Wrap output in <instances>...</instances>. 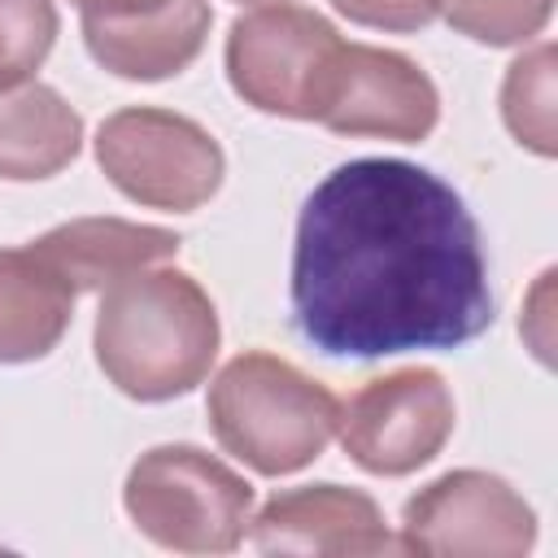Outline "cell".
<instances>
[{
	"instance_id": "1",
	"label": "cell",
	"mask_w": 558,
	"mask_h": 558,
	"mask_svg": "<svg viewBox=\"0 0 558 558\" xmlns=\"http://www.w3.org/2000/svg\"><path fill=\"white\" fill-rule=\"evenodd\" d=\"M480 222L432 170L397 157L336 166L301 205L292 323L327 357L458 349L493 327Z\"/></svg>"
},
{
	"instance_id": "4",
	"label": "cell",
	"mask_w": 558,
	"mask_h": 558,
	"mask_svg": "<svg viewBox=\"0 0 558 558\" xmlns=\"http://www.w3.org/2000/svg\"><path fill=\"white\" fill-rule=\"evenodd\" d=\"M131 523L174 554H231L253 519V484L196 445H157L122 484Z\"/></svg>"
},
{
	"instance_id": "11",
	"label": "cell",
	"mask_w": 558,
	"mask_h": 558,
	"mask_svg": "<svg viewBox=\"0 0 558 558\" xmlns=\"http://www.w3.org/2000/svg\"><path fill=\"white\" fill-rule=\"evenodd\" d=\"M209 22L214 13L205 0H166L135 17H83V44L109 74L157 83L201 57Z\"/></svg>"
},
{
	"instance_id": "13",
	"label": "cell",
	"mask_w": 558,
	"mask_h": 558,
	"mask_svg": "<svg viewBox=\"0 0 558 558\" xmlns=\"http://www.w3.org/2000/svg\"><path fill=\"white\" fill-rule=\"evenodd\" d=\"M83 148V118L48 83L0 87V179L31 183L65 170Z\"/></svg>"
},
{
	"instance_id": "14",
	"label": "cell",
	"mask_w": 558,
	"mask_h": 558,
	"mask_svg": "<svg viewBox=\"0 0 558 558\" xmlns=\"http://www.w3.org/2000/svg\"><path fill=\"white\" fill-rule=\"evenodd\" d=\"M74 296L78 292L31 244L0 248V362L48 357L74 318Z\"/></svg>"
},
{
	"instance_id": "2",
	"label": "cell",
	"mask_w": 558,
	"mask_h": 558,
	"mask_svg": "<svg viewBox=\"0 0 558 558\" xmlns=\"http://www.w3.org/2000/svg\"><path fill=\"white\" fill-rule=\"evenodd\" d=\"M96 362L135 401L192 392L218 357V310L209 292L166 266H144L105 288L96 310Z\"/></svg>"
},
{
	"instance_id": "17",
	"label": "cell",
	"mask_w": 558,
	"mask_h": 558,
	"mask_svg": "<svg viewBox=\"0 0 558 558\" xmlns=\"http://www.w3.org/2000/svg\"><path fill=\"white\" fill-rule=\"evenodd\" d=\"M57 39L52 0H0V87L26 83Z\"/></svg>"
},
{
	"instance_id": "8",
	"label": "cell",
	"mask_w": 558,
	"mask_h": 558,
	"mask_svg": "<svg viewBox=\"0 0 558 558\" xmlns=\"http://www.w3.org/2000/svg\"><path fill=\"white\" fill-rule=\"evenodd\" d=\"M536 545V510L493 471H449L401 510V554L519 558Z\"/></svg>"
},
{
	"instance_id": "19",
	"label": "cell",
	"mask_w": 558,
	"mask_h": 558,
	"mask_svg": "<svg viewBox=\"0 0 558 558\" xmlns=\"http://www.w3.org/2000/svg\"><path fill=\"white\" fill-rule=\"evenodd\" d=\"M83 17H135L148 9H161L166 0H74Z\"/></svg>"
},
{
	"instance_id": "3",
	"label": "cell",
	"mask_w": 558,
	"mask_h": 558,
	"mask_svg": "<svg viewBox=\"0 0 558 558\" xmlns=\"http://www.w3.org/2000/svg\"><path fill=\"white\" fill-rule=\"evenodd\" d=\"M205 414L231 458L275 480L323 458L336 436L340 401L292 362L253 349L214 375Z\"/></svg>"
},
{
	"instance_id": "20",
	"label": "cell",
	"mask_w": 558,
	"mask_h": 558,
	"mask_svg": "<svg viewBox=\"0 0 558 558\" xmlns=\"http://www.w3.org/2000/svg\"><path fill=\"white\" fill-rule=\"evenodd\" d=\"M240 4H288V0H240Z\"/></svg>"
},
{
	"instance_id": "10",
	"label": "cell",
	"mask_w": 558,
	"mask_h": 558,
	"mask_svg": "<svg viewBox=\"0 0 558 558\" xmlns=\"http://www.w3.org/2000/svg\"><path fill=\"white\" fill-rule=\"evenodd\" d=\"M248 536L262 554H401V541H392L384 527L379 501L344 484H301L275 493L257 519H248Z\"/></svg>"
},
{
	"instance_id": "5",
	"label": "cell",
	"mask_w": 558,
	"mask_h": 558,
	"mask_svg": "<svg viewBox=\"0 0 558 558\" xmlns=\"http://www.w3.org/2000/svg\"><path fill=\"white\" fill-rule=\"evenodd\" d=\"M96 161L105 179L148 209H201L222 187V148L218 140L170 109L131 105L100 122Z\"/></svg>"
},
{
	"instance_id": "16",
	"label": "cell",
	"mask_w": 558,
	"mask_h": 558,
	"mask_svg": "<svg viewBox=\"0 0 558 558\" xmlns=\"http://www.w3.org/2000/svg\"><path fill=\"white\" fill-rule=\"evenodd\" d=\"M436 13L475 44L510 48L545 31L554 0H436Z\"/></svg>"
},
{
	"instance_id": "12",
	"label": "cell",
	"mask_w": 558,
	"mask_h": 558,
	"mask_svg": "<svg viewBox=\"0 0 558 558\" xmlns=\"http://www.w3.org/2000/svg\"><path fill=\"white\" fill-rule=\"evenodd\" d=\"M179 244L183 240L170 227H148L126 218H74L31 240V248L74 292H96L144 266H161L179 253Z\"/></svg>"
},
{
	"instance_id": "18",
	"label": "cell",
	"mask_w": 558,
	"mask_h": 558,
	"mask_svg": "<svg viewBox=\"0 0 558 558\" xmlns=\"http://www.w3.org/2000/svg\"><path fill=\"white\" fill-rule=\"evenodd\" d=\"M331 9L375 31H423L436 17V0H331Z\"/></svg>"
},
{
	"instance_id": "7",
	"label": "cell",
	"mask_w": 558,
	"mask_h": 558,
	"mask_svg": "<svg viewBox=\"0 0 558 558\" xmlns=\"http://www.w3.org/2000/svg\"><path fill=\"white\" fill-rule=\"evenodd\" d=\"M453 392L432 366L366 379L336 418L340 449L371 475H410L453 436Z\"/></svg>"
},
{
	"instance_id": "9",
	"label": "cell",
	"mask_w": 558,
	"mask_h": 558,
	"mask_svg": "<svg viewBox=\"0 0 558 558\" xmlns=\"http://www.w3.org/2000/svg\"><path fill=\"white\" fill-rule=\"evenodd\" d=\"M436 118H440L436 83L405 52L375 44H340L327 65L310 122H323L336 135L418 144L432 135Z\"/></svg>"
},
{
	"instance_id": "6",
	"label": "cell",
	"mask_w": 558,
	"mask_h": 558,
	"mask_svg": "<svg viewBox=\"0 0 558 558\" xmlns=\"http://www.w3.org/2000/svg\"><path fill=\"white\" fill-rule=\"evenodd\" d=\"M344 39L301 4H262L227 31V78L235 96L275 118H314L327 65Z\"/></svg>"
},
{
	"instance_id": "15",
	"label": "cell",
	"mask_w": 558,
	"mask_h": 558,
	"mask_svg": "<svg viewBox=\"0 0 558 558\" xmlns=\"http://www.w3.org/2000/svg\"><path fill=\"white\" fill-rule=\"evenodd\" d=\"M554 44H536L532 52L514 57L501 83V118L510 135L532 148L536 157L558 153V118H554Z\"/></svg>"
}]
</instances>
